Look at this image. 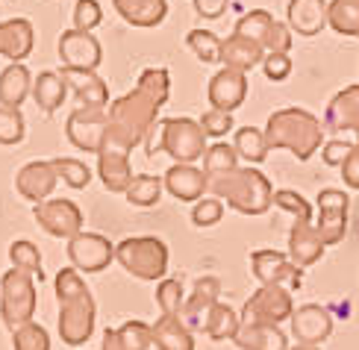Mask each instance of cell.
<instances>
[{
	"label": "cell",
	"mask_w": 359,
	"mask_h": 350,
	"mask_svg": "<svg viewBox=\"0 0 359 350\" xmlns=\"http://www.w3.org/2000/svg\"><path fill=\"white\" fill-rule=\"evenodd\" d=\"M168 95H171V77L165 68L142 71L136 88L107 106L109 121H107V133H103L100 147H112V150L130 154L136 144H142L147 130L156 124V115L162 106H165Z\"/></svg>",
	"instance_id": "1"
},
{
	"label": "cell",
	"mask_w": 359,
	"mask_h": 350,
	"mask_svg": "<svg viewBox=\"0 0 359 350\" xmlns=\"http://www.w3.org/2000/svg\"><path fill=\"white\" fill-rule=\"evenodd\" d=\"M56 300H59V336H62V342L77 347L92 339L97 307L77 268H62L56 274Z\"/></svg>",
	"instance_id": "2"
},
{
	"label": "cell",
	"mask_w": 359,
	"mask_h": 350,
	"mask_svg": "<svg viewBox=\"0 0 359 350\" xmlns=\"http://www.w3.org/2000/svg\"><path fill=\"white\" fill-rule=\"evenodd\" d=\"M206 189L221 201H227L230 209L242 212V215H265L274 203V189L265 174L257 168H230L221 174L206 177Z\"/></svg>",
	"instance_id": "3"
},
{
	"label": "cell",
	"mask_w": 359,
	"mask_h": 350,
	"mask_svg": "<svg viewBox=\"0 0 359 350\" xmlns=\"http://www.w3.org/2000/svg\"><path fill=\"white\" fill-rule=\"evenodd\" d=\"M324 133H327L324 124L312 112L297 109V106H286V109H277L268 118L265 142H268V150L286 147L301 162H306L312 159V154H318Z\"/></svg>",
	"instance_id": "4"
},
{
	"label": "cell",
	"mask_w": 359,
	"mask_h": 350,
	"mask_svg": "<svg viewBox=\"0 0 359 350\" xmlns=\"http://www.w3.org/2000/svg\"><path fill=\"white\" fill-rule=\"evenodd\" d=\"M274 206L286 209L294 215V224H292V233H289V260L301 268H309L316 265L321 256H324V241L312 224V206L304 194H297L292 189H280L274 191Z\"/></svg>",
	"instance_id": "5"
},
{
	"label": "cell",
	"mask_w": 359,
	"mask_h": 350,
	"mask_svg": "<svg viewBox=\"0 0 359 350\" xmlns=\"http://www.w3.org/2000/svg\"><path fill=\"white\" fill-rule=\"evenodd\" d=\"M115 260L136 280L156 283L168 271V248L156 236H133L115 245Z\"/></svg>",
	"instance_id": "6"
},
{
	"label": "cell",
	"mask_w": 359,
	"mask_h": 350,
	"mask_svg": "<svg viewBox=\"0 0 359 350\" xmlns=\"http://www.w3.org/2000/svg\"><path fill=\"white\" fill-rule=\"evenodd\" d=\"M36 300L39 295H36L33 274L21 268H12L4 274V280H0V315H4V324L9 330L33 321Z\"/></svg>",
	"instance_id": "7"
},
{
	"label": "cell",
	"mask_w": 359,
	"mask_h": 350,
	"mask_svg": "<svg viewBox=\"0 0 359 350\" xmlns=\"http://www.w3.org/2000/svg\"><path fill=\"white\" fill-rule=\"evenodd\" d=\"M162 154L174 162L194 165L206 154V133L201 121L191 118H162Z\"/></svg>",
	"instance_id": "8"
},
{
	"label": "cell",
	"mask_w": 359,
	"mask_h": 350,
	"mask_svg": "<svg viewBox=\"0 0 359 350\" xmlns=\"http://www.w3.org/2000/svg\"><path fill=\"white\" fill-rule=\"evenodd\" d=\"M250 268H253V277H257L262 285H283L294 292V288H301L304 283V268L294 265L289 260V253L283 250H253L250 253Z\"/></svg>",
	"instance_id": "9"
},
{
	"label": "cell",
	"mask_w": 359,
	"mask_h": 350,
	"mask_svg": "<svg viewBox=\"0 0 359 350\" xmlns=\"http://www.w3.org/2000/svg\"><path fill=\"white\" fill-rule=\"evenodd\" d=\"M107 106H77L65 121L68 142L86 154H97L103 144V133H107Z\"/></svg>",
	"instance_id": "10"
},
{
	"label": "cell",
	"mask_w": 359,
	"mask_h": 350,
	"mask_svg": "<svg viewBox=\"0 0 359 350\" xmlns=\"http://www.w3.org/2000/svg\"><path fill=\"white\" fill-rule=\"evenodd\" d=\"M294 303H292V292L283 285H262L259 292H253L250 300L242 309V321L250 324H280L292 318Z\"/></svg>",
	"instance_id": "11"
},
{
	"label": "cell",
	"mask_w": 359,
	"mask_h": 350,
	"mask_svg": "<svg viewBox=\"0 0 359 350\" xmlns=\"http://www.w3.org/2000/svg\"><path fill=\"white\" fill-rule=\"evenodd\" d=\"M318 224L316 230L324 241V248L339 245L348 233V206H351V197L339 189H321L318 191Z\"/></svg>",
	"instance_id": "12"
},
{
	"label": "cell",
	"mask_w": 359,
	"mask_h": 350,
	"mask_svg": "<svg viewBox=\"0 0 359 350\" xmlns=\"http://www.w3.org/2000/svg\"><path fill=\"white\" fill-rule=\"evenodd\" d=\"M33 218L39 227L53 238H74L83 230V212L74 201H39L33 209Z\"/></svg>",
	"instance_id": "13"
},
{
	"label": "cell",
	"mask_w": 359,
	"mask_h": 350,
	"mask_svg": "<svg viewBox=\"0 0 359 350\" xmlns=\"http://www.w3.org/2000/svg\"><path fill=\"white\" fill-rule=\"evenodd\" d=\"M68 260L77 271L97 274L103 268H109V262L115 260V245L100 233L80 230L74 238H68Z\"/></svg>",
	"instance_id": "14"
},
{
	"label": "cell",
	"mask_w": 359,
	"mask_h": 350,
	"mask_svg": "<svg viewBox=\"0 0 359 350\" xmlns=\"http://www.w3.org/2000/svg\"><path fill=\"white\" fill-rule=\"evenodd\" d=\"M59 59L65 68H80V71H97L103 62V48L92 36V29H77L71 27L59 36Z\"/></svg>",
	"instance_id": "15"
},
{
	"label": "cell",
	"mask_w": 359,
	"mask_h": 350,
	"mask_svg": "<svg viewBox=\"0 0 359 350\" xmlns=\"http://www.w3.org/2000/svg\"><path fill=\"white\" fill-rule=\"evenodd\" d=\"M206 97L212 109H224V112H233L245 103L248 97V77L245 71H236V68H221L212 80H209L206 88Z\"/></svg>",
	"instance_id": "16"
},
{
	"label": "cell",
	"mask_w": 359,
	"mask_h": 350,
	"mask_svg": "<svg viewBox=\"0 0 359 350\" xmlns=\"http://www.w3.org/2000/svg\"><path fill=\"white\" fill-rule=\"evenodd\" d=\"M59 182V174L53 168V162H27L24 168L15 174V191H18L24 201L29 203H39V201H48L53 194Z\"/></svg>",
	"instance_id": "17"
},
{
	"label": "cell",
	"mask_w": 359,
	"mask_h": 350,
	"mask_svg": "<svg viewBox=\"0 0 359 350\" xmlns=\"http://www.w3.org/2000/svg\"><path fill=\"white\" fill-rule=\"evenodd\" d=\"M324 130L327 133H353L359 144V83L341 88L330 100L324 115Z\"/></svg>",
	"instance_id": "18"
},
{
	"label": "cell",
	"mask_w": 359,
	"mask_h": 350,
	"mask_svg": "<svg viewBox=\"0 0 359 350\" xmlns=\"http://www.w3.org/2000/svg\"><path fill=\"white\" fill-rule=\"evenodd\" d=\"M292 332L297 342L304 344H321L330 339L333 332V315L327 307H318V303H306V307L292 312Z\"/></svg>",
	"instance_id": "19"
},
{
	"label": "cell",
	"mask_w": 359,
	"mask_h": 350,
	"mask_svg": "<svg viewBox=\"0 0 359 350\" xmlns=\"http://www.w3.org/2000/svg\"><path fill=\"white\" fill-rule=\"evenodd\" d=\"M221 297V283L215 277H201L194 283V292L189 300H183V309H180V318L191 327V330H203V321L209 309L218 303Z\"/></svg>",
	"instance_id": "20"
},
{
	"label": "cell",
	"mask_w": 359,
	"mask_h": 350,
	"mask_svg": "<svg viewBox=\"0 0 359 350\" xmlns=\"http://www.w3.org/2000/svg\"><path fill=\"white\" fill-rule=\"evenodd\" d=\"M36 48V29L27 18H9L0 24V56L21 62Z\"/></svg>",
	"instance_id": "21"
},
{
	"label": "cell",
	"mask_w": 359,
	"mask_h": 350,
	"mask_svg": "<svg viewBox=\"0 0 359 350\" xmlns=\"http://www.w3.org/2000/svg\"><path fill=\"white\" fill-rule=\"evenodd\" d=\"M162 186H165L177 201H201L206 191V174L189 162H177L165 171V177H162Z\"/></svg>",
	"instance_id": "22"
},
{
	"label": "cell",
	"mask_w": 359,
	"mask_h": 350,
	"mask_svg": "<svg viewBox=\"0 0 359 350\" xmlns=\"http://www.w3.org/2000/svg\"><path fill=\"white\" fill-rule=\"evenodd\" d=\"M62 80L74 91L77 106H109V88L95 71L80 68H62Z\"/></svg>",
	"instance_id": "23"
},
{
	"label": "cell",
	"mask_w": 359,
	"mask_h": 350,
	"mask_svg": "<svg viewBox=\"0 0 359 350\" xmlns=\"http://www.w3.org/2000/svg\"><path fill=\"white\" fill-rule=\"evenodd\" d=\"M265 59V48L259 41H253L248 36L233 33L230 39L221 41V62L224 68H236V71H253L257 65H262Z\"/></svg>",
	"instance_id": "24"
},
{
	"label": "cell",
	"mask_w": 359,
	"mask_h": 350,
	"mask_svg": "<svg viewBox=\"0 0 359 350\" xmlns=\"http://www.w3.org/2000/svg\"><path fill=\"white\" fill-rule=\"evenodd\" d=\"M97 177L103 180L107 191L124 194L127 186L133 182V168H130V156L124 150H112V147H100L97 150Z\"/></svg>",
	"instance_id": "25"
},
{
	"label": "cell",
	"mask_w": 359,
	"mask_h": 350,
	"mask_svg": "<svg viewBox=\"0 0 359 350\" xmlns=\"http://www.w3.org/2000/svg\"><path fill=\"white\" fill-rule=\"evenodd\" d=\"M286 21L297 36H318L327 27V0H289Z\"/></svg>",
	"instance_id": "26"
},
{
	"label": "cell",
	"mask_w": 359,
	"mask_h": 350,
	"mask_svg": "<svg viewBox=\"0 0 359 350\" xmlns=\"http://www.w3.org/2000/svg\"><path fill=\"white\" fill-rule=\"evenodd\" d=\"M233 342L242 350H289L286 332L280 330V324H250L242 321Z\"/></svg>",
	"instance_id": "27"
},
{
	"label": "cell",
	"mask_w": 359,
	"mask_h": 350,
	"mask_svg": "<svg viewBox=\"0 0 359 350\" xmlns=\"http://www.w3.org/2000/svg\"><path fill=\"white\" fill-rule=\"evenodd\" d=\"M115 12L130 24L151 29L168 18V0H112Z\"/></svg>",
	"instance_id": "28"
},
{
	"label": "cell",
	"mask_w": 359,
	"mask_h": 350,
	"mask_svg": "<svg viewBox=\"0 0 359 350\" xmlns=\"http://www.w3.org/2000/svg\"><path fill=\"white\" fill-rule=\"evenodd\" d=\"M29 91H33V74L27 71L24 62H12L0 71V106L18 109L29 97Z\"/></svg>",
	"instance_id": "29"
},
{
	"label": "cell",
	"mask_w": 359,
	"mask_h": 350,
	"mask_svg": "<svg viewBox=\"0 0 359 350\" xmlns=\"http://www.w3.org/2000/svg\"><path fill=\"white\" fill-rule=\"evenodd\" d=\"M151 332H154V344L159 350H194L191 327L180 315H162L151 327Z\"/></svg>",
	"instance_id": "30"
},
{
	"label": "cell",
	"mask_w": 359,
	"mask_h": 350,
	"mask_svg": "<svg viewBox=\"0 0 359 350\" xmlns=\"http://www.w3.org/2000/svg\"><path fill=\"white\" fill-rule=\"evenodd\" d=\"M154 344L151 324L144 321H127L118 330L103 332V350H147Z\"/></svg>",
	"instance_id": "31"
},
{
	"label": "cell",
	"mask_w": 359,
	"mask_h": 350,
	"mask_svg": "<svg viewBox=\"0 0 359 350\" xmlns=\"http://www.w3.org/2000/svg\"><path fill=\"white\" fill-rule=\"evenodd\" d=\"M33 100H36V106L41 112H48V115H53L59 106H62V100H65V95H68V86H65V80H62V74H56V71H41L39 77H33Z\"/></svg>",
	"instance_id": "32"
},
{
	"label": "cell",
	"mask_w": 359,
	"mask_h": 350,
	"mask_svg": "<svg viewBox=\"0 0 359 350\" xmlns=\"http://www.w3.org/2000/svg\"><path fill=\"white\" fill-rule=\"evenodd\" d=\"M327 27L339 36L359 39V0H330L327 4Z\"/></svg>",
	"instance_id": "33"
},
{
	"label": "cell",
	"mask_w": 359,
	"mask_h": 350,
	"mask_svg": "<svg viewBox=\"0 0 359 350\" xmlns=\"http://www.w3.org/2000/svg\"><path fill=\"white\" fill-rule=\"evenodd\" d=\"M238 324H242V318H238L227 303H215L212 309H209L206 321H203V332L212 342H233V336L238 332Z\"/></svg>",
	"instance_id": "34"
},
{
	"label": "cell",
	"mask_w": 359,
	"mask_h": 350,
	"mask_svg": "<svg viewBox=\"0 0 359 350\" xmlns=\"http://www.w3.org/2000/svg\"><path fill=\"white\" fill-rule=\"evenodd\" d=\"M236 154L248 159L250 165H259L268 159V142H265V130L257 127H245V130H236Z\"/></svg>",
	"instance_id": "35"
},
{
	"label": "cell",
	"mask_w": 359,
	"mask_h": 350,
	"mask_svg": "<svg viewBox=\"0 0 359 350\" xmlns=\"http://www.w3.org/2000/svg\"><path fill=\"white\" fill-rule=\"evenodd\" d=\"M162 180L154 177V174H139V177H133V182L127 186L124 197H127V203L130 206H154L159 203V197H162Z\"/></svg>",
	"instance_id": "36"
},
{
	"label": "cell",
	"mask_w": 359,
	"mask_h": 350,
	"mask_svg": "<svg viewBox=\"0 0 359 350\" xmlns=\"http://www.w3.org/2000/svg\"><path fill=\"white\" fill-rule=\"evenodd\" d=\"M9 260H12V268H21V271H29L33 277H39V283L44 280V271H41V253L33 241H12L9 245Z\"/></svg>",
	"instance_id": "37"
},
{
	"label": "cell",
	"mask_w": 359,
	"mask_h": 350,
	"mask_svg": "<svg viewBox=\"0 0 359 350\" xmlns=\"http://www.w3.org/2000/svg\"><path fill=\"white\" fill-rule=\"evenodd\" d=\"M186 41L201 62H206V65L221 62V39L215 33H209V29H189Z\"/></svg>",
	"instance_id": "38"
},
{
	"label": "cell",
	"mask_w": 359,
	"mask_h": 350,
	"mask_svg": "<svg viewBox=\"0 0 359 350\" xmlns=\"http://www.w3.org/2000/svg\"><path fill=\"white\" fill-rule=\"evenodd\" d=\"M12 347L15 350H50V336L41 324L27 321L12 330Z\"/></svg>",
	"instance_id": "39"
},
{
	"label": "cell",
	"mask_w": 359,
	"mask_h": 350,
	"mask_svg": "<svg viewBox=\"0 0 359 350\" xmlns=\"http://www.w3.org/2000/svg\"><path fill=\"white\" fill-rule=\"evenodd\" d=\"M271 24H274V15L271 12H268V9H253V12H248V15L238 18L236 33L238 36H248V39L262 44L265 36H268V29H271Z\"/></svg>",
	"instance_id": "40"
},
{
	"label": "cell",
	"mask_w": 359,
	"mask_h": 350,
	"mask_svg": "<svg viewBox=\"0 0 359 350\" xmlns=\"http://www.w3.org/2000/svg\"><path fill=\"white\" fill-rule=\"evenodd\" d=\"M50 162H53L59 180H62L65 186H71V189H86L88 182H92V171H88V165L80 162V159H68V156L62 159V156H56Z\"/></svg>",
	"instance_id": "41"
},
{
	"label": "cell",
	"mask_w": 359,
	"mask_h": 350,
	"mask_svg": "<svg viewBox=\"0 0 359 350\" xmlns=\"http://www.w3.org/2000/svg\"><path fill=\"white\" fill-rule=\"evenodd\" d=\"M238 165V154H236V147L233 144H212V147H206V154H203V174H221V171H230Z\"/></svg>",
	"instance_id": "42"
},
{
	"label": "cell",
	"mask_w": 359,
	"mask_h": 350,
	"mask_svg": "<svg viewBox=\"0 0 359 350\" xmlns=\"http://www.w3.org/2000/svg\"><path fill=\"white\" fill-rule=\"evenodd\" d=\"M27 135V124L21 109L0 106V144H21Z\"/></svg>",
	"instance_id": "43"
},
{
	"label": "cell",
	"mask_w": 359,
	"mask_h": 350,
	"mask_svg": "<svg viewBox=\"0 0 359 350\" xmlns=\"http://www.w3.org/2000/svg\"><path fill=\"white\" fill-rule=\"evenodd\" d=\"M156 303L162 315H180V309H183V283L162 277L156 285Z\"/></svg>",
	"instance_id": "44"
},
{
	"label": "cell",
	"mask_w": 359,
	"mask_h": 350,
	"mask_svg": "<svg viewBox=\"0 0 359 350\" xmlns=\"http://www.w3.org/2000/svg\"><path fill=\"white\" fill-rule=\"evenodd\" d=\"M224 215V201L221 197H201L194 201V209H191V221L198 227H215Z\"/></svg>",
	"instance_id": "45"
},
{
	"label": "cell",
	"mask_w": 359,
	"mask_h": 350,
	"mask_svg": "<svg viewBox=\"0 0 359 350\" xmlns=\"http://www.w3.org/2000/svg\"><path fill=\"white\" fill-rule=\"evenodd\" d=\"M262 48H265L268 53H289V51H292V27L274 18L271 29H268V36H265V41H262Z\"/></svg>",
	"instance_id": "46"
},
{
	"label": "cell",
	"mask_w": 359,
	"mask_h": 350,
	"mask_svg": "<svg viewBox=\"0 0 359 350\" xmlns=\"http://www.w3.org/2000/svg\"><path fill=\"white\" fill-rule=\"evenodd\" d=\"M201 127L206 133V139L212 135V139H221V135H227L233 130V112H224V109H209L203 112L201 118Z\"/></svg>",
	"instance_id": "47"
},
{
	"label": "cell",
	"mask_w": 359,
	"mask_h": 350,
	"mask_svg": "<svg viewBox=\"0 0 359 350\" xmlns=\"http://www.w3.org/2000/svg\"><path fill=\"white\" fill-rule=\"evenodd\" d=\"M100 21H103V9L97 0H77V6H74V27L95 29Z\"/></svg>",
	"instance_id": "48"
},
{
	"label": "cell",
	"mask_w": 359,
	"mask_h": 350,
	"mask_svg": "<svg viewBox=\"0 0 359 350\" xmlns=\"http://www.w3.org/2000/svg\"><path fill=\"white\" fill-rule=\"evenodd\" d=\"M262 71H265V77L271 80V83H283L292 74V59L289 53H265L262 59Z\"/></svg>",
	"instance_id": "49"
},
{
	"label": "cell",
	"mask_w": 359,
	"mask_h": 350,
	"mask_svg": "<svg viewBox=\"0 0 359 350\" xmlns=\"http://www.w3.org/2000/svg\"><path fill=\"white\" fill-rule=\"evenodd\" d=\"M353 144H356V142H341V139L327 142V144L321 147V159H324V165H330V168H341V162L348 159V154L353 150Z\"/></svg>",
	"instance_id": "50"
},
{
	"label": "cell",
	"mask_w": 359,
	"mask_h": 350,
	"mask_svg": "<svg viewBox=\"0 0 359 350\" xmlns=\"http://www.w3.org/2000/svg\"><path fill=\"white\" fill-rule=\"evenodd\" d=\"M341 180H345L351 189L359 191V144H353V150L348 154V159L341 162Z\"/></svg>",
	"instance_id": "51"
},
{
	"label": "cell",
	"mask_w": 359,
	"mask_h": 350,
	"mask_svg": "<svg viewBox=\"0 0 359 350\" xmlns=\"http://www.w3.org/2000/svg\"><path fill=\"white\" fill-rule=\"evenodd\" d=\"M227 4L230 0H194V12L206 21H218L224 15V9H227Z\"/></svg>",
	"instance_id": "52"
},
{
	"label": "cell",
	"mask_w": 359,
	"mask_h": 350,
	"mask_svg": "<svg viewBox=\"0 0 359 350\" xmlns=\"http://www.w3.org/2000/svg\"><path fill=\"white\" fill-rule=\"evenodd\" d=\"M144 154L147 156L162 154V121H156V124L147 130V135H144Z\"/></svg>",
	"instance_id": "53"
},
{
	"label": "cell",
	"mask_w": 359,
	"mask_h": 350,
	"mask_svg": "<svg viewBox=\"0 0 359 350\" xmlns=\"http://www.w3.org/2000/svg\"><path fill=\"white\" fill-rule=\"evenodd\" d=\"M289 350H321V344H304V342H297V347H289Z\"/></svg>",
	"instance_id": "54"
}]
</instances>
